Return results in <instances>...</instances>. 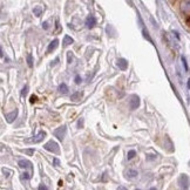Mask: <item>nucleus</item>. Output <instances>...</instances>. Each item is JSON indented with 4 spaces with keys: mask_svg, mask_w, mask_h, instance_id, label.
Wrapping results in <instances>:
<instances>
[{
    "mask_svg": "<svg viewBox=\"0 0 190 190\" xmlns=\"http://www.w3.org/2000/svg\"><path fill=\"white\" fill-rule=\"evenodd\" d=\"M43 148L48 150V151H52V153H55V154H58L60 151L59 149V144L56 142H54V141H48L45 146H43Z\"/></svg>",
    "mask_w": 190,
    "mask_h": 190,
    "instance_id": "1",
    "label": "nucleus"
},
{
    "mask_svg": "<svg viewBox=\"0 0 190 190\" xmlns=\"http://www.w3.org/2000/svg\"><path fill=\"white\" fill-rule=\"evenodd\" d=\"M66 133H67V127L66 126H61L58 129L54 130V135H55V137H58L60 141H62L66 135Z\"/></svg>",
    "mask_w": 190,
    "mask_h": 190,
    "instance_id": "2",
    "label": "nucleus"
},
{
    "mask_svg": "<svg viewBox=\"0 0 190 190\" xmlns=\"http://www.w3.org/2000/svg\"><path fill=\"white\" fill-rule=\"evenodd\" d=\"M46 136V133H43V131H40L35 137H33V138H28V140H25V142L27 143H38V142H41L42 138Z\"/></svg>",
    "mask_w": 190,
    "mask_h": 190,
    "instance_id": "3",
    "label": "nucleus"
},
{
    "mask_svg": "<svg viewBox=\"0 0 190 190\" xmlns=\"http://www.w3.org/2000/svg\"><path fill=\"white\" fill-rule=\"evenodd\" d=\"M140 106V99H138V96L137 95H133L130 97V100H129V107L130 109H137V107Z\"/></svg>",
    "mask_w": 190,
    "mask_h": 190,
    "instance_id": "4",
    "label": "nucleus"
},
{
    "mask_svg": "<svg viewBox=\"0 0 190 190\" xmlns=\"http://www.w3.org/2000/svg\"><path fill=\"white\" fill-rule=\"evenodd\" d=\"M180 8L183 13H189L190 12V0H182Z\"/></svg>",
    "mask_w": 190,
    "mask_h": 190,
    "instance_id": "5",
    "label": "nucleus"
},
{
    "mask_svg": "<svg viewBox=\"0 0 190 190\" xmlns=\"http://www.w3.org/2000/svg\"><path fill=\"white\" fill-rule=\"evenodd\" d=\"M17 116H18V110L15 109V110H13L12 113L7 114L6 115V121L8 122V123H11V122H13V121L15 120Z\"/></svg>",
    "mask_w": 190,
    "mask_h": 190,
    "instance_id": "6",
    "label": "nucleus"
},
{
    "mask_svg": "<svg viewBox=\"0 0 190 190\" xmlns=\"http://www.w3.org/2000/svg\"><path fill=\"white\" fill-rule=\"evenodd\" d=\"M86 25H87L88 28H93L95 25H96V19H95L93 15H90V17H88L87 20H86Z\"/></svg>",
    "mask_w": 190,
    "mask_h": 190,
    "instance_id": "7",
    "label": "nucleus"
},
{
    "mask_svg": "<svg viewBox=\"0 0 190 190\" xmlns=\"http://www.w3.org/2000/svg\"><path fill=\"white\" fill-rule=\"evenodd\" d=\"M118 66H119L120 69H122V71H126V69H127V67H128V62H127V60H126V59L121 58V59L118 60Z\"/></svg>",
    "mask_w": 190,
    "mask_h": 190,
    "instance_id": "8",
    "label": "nucleus"
},
{
    "mask_svg": "<svg viewBox=\"0 0 190 190\" xmlns=\"http://www.w3.org/2000/svg\"><path fill=\"white\" fill-rule=\"evenodd\" d=\"M58 45H59V40L58 39H55V40H53V41L49 43V46H48L47 48V53H52L55 48L58 47Z\"/></svg>",
    "mask_w": 190,
    "mask_h": 190,
    "instance_id": "9",
    "label": "nucleus"
},
{
    "mask_svg": "<svg viewBox=\"0 0 190 190\" xmlns=\"http://www.w3.org/2000/svg\"><path fill=\"white\" fill-rule=\"evenodd\" d=\"M178 182H180V184H181L182 188H187V187H188V183H189V180H188V177H187L185 175H182V176L180 177V180H178Z\"/></svg>",
    "mask_w": 190,
    "mask_h": 190,
    "instance_id": "10",
    "label": "nucleus"
},
{
    "mask_svg": "<svg viewBox=\"0 0 190 190\" xmlns=\"http://www.w3.org/2000/svg\"><path fill=\"white\" fill-rule=\"evenodd\" d=\"M31 162H28V161H25V160H21L19 161V167L20 168H23V169H26V168H31Z\"/></svg>",
    "mask_w": 190,
    "mask_h": 190,
    "instance_id": "11",
    "label": "nucleus"
},
{
    "mask_svg": "<svg viewBox=\"0 0 190 190\" xmlns=\"http://www.w3.org/2000/svg\"><path fill=\"white\" fill-rule=\"evenodd\" d=\"M81 96H82V93H81V92H75L74 94H72L71 100H73V101H77V100L81 99Z\"/></svg>",
    "mask_w": 190,
    "mask_h": 190,
    "instance_id": "12",
    "label": "nucleus"
},
{
    "mask_svg": "<svg viewBox=\"0 0 190 190\" xmlns=\"http://www.w3.org/2000/svg\"><path fill=\"white\" fill-rule=\"evenodd\" d=\"M73 41H74V40H73L69 35H65V38H64V42H62V43H64V46H68V45L73 43Z\"/></svg>",
    "mask_w": 190,
    "mask_h": 190,
    "instance_id": "13",
    "label": "nucleus"
},
{
    "mask_svg": "<svg viewBox=\"0 0 190 190\" xmlns=\"http://www.w3.org/2000/svg\"><path fill=\"white\" fill-rule=\"evenodd\" d=\"M59 90H60V93L66 94V93L68 92V87H67V85H66V83H61V85L59 86Z\"/></svg>",
    "mask_w": 190,
    "mask_h": 190,
    "instance_id": "14",
    "label": "nucleus"
},
{
    "mask_svg": "<svg viewBox=\"0 0 190 190\" xmlns=\"http://www.w3.org/2000/svg\"><path fill=\"white\" fill-rule=\"evenodd\" d=\"M137 175H138V172H137L136 170H128V172H127V177H129V178L136 177Z\"/></svg>",
    "mask_w": 190,
    "mask_h": 190,
    "instance_id": "15",
    "label": "nucleus"
},
{
    "mask_svg": "<svg viewBox=\"0 0 190 190\" xmlns=\"http://www.w3.org/2000/svg\"><path fill=\"white\" fill-rule=\"evenodd\" d=\"M135 155H136V151H135V150H129L128 154H127V159H128V160H131V159L135 157Z\"/></svg>",
    "mask_w": 190,
    "mask_h": 190,
    "instance_id": "16",
    "label": "nucleus"
},
{
    "mask_svg": "<svg viewBox=\"0 0 190 190\" xmlns=\"http://www.w3.org/2000/svg\"><path fill=\"white\" fill-rule=\"evenodd\" d=\"M27 65H28V67L33 66V58H32V54L31 53L27 54Z\"/></svg>",
    "mask_w": 190,
    "mask_h": 190,
    "instance_id": "17",
    "label": "nucleus"
},
{
    "mask_svg": "<svg viewBox=\"0 0 190 190\" xmlns=\"http://www.w3.org/2000/svg\"><path fill=\"white\" fill-rule=\"evenodd\" d=\"M33 12H34V14H35V15H38V17H39V15L41 14V7H35V8L33 10Z\"/></svg>",
    "mask_w": 190,
    "mask_h": 190,
    "instance_id": "18",
    "label": "nucleus"
},
{
    "mask_svg": "<svg viewBox=\"0 0 190 190\" xmlns=\"http://www.w3.org/2000/svg\"><path fill=\"white\" fill-rule=\"evenodd\" d=\"M25 154H27L28 156H32L34 154V149H26V150H23Z\"/></svg>",
    "mask_w": 190,
    "mask_h": 190,
    "instance_id": "19",
    "label": "nucleus"
},
{
    "mask_svg": "<svg viewBox=\"0 0 190 190\" xmlns=\"http://www.w3.org/2000/svg\"><path fill=\"white\" fill-rule=\"evenodd\" d=\"M38 101V96L36 95H31V99H30V102L31 103H34V102Z\"/></svg>",
    "mask_w": 190,
    "mask_h": 190,
    "instance_id": "20",
    "label": "nucleus"
},
{
    "mask_svg": "<svg viewBox=\"0 0 190 190\" xmlns=\"http://www.w3.org/2000/svg\"><path fill=\"white\" fill-rule=\"evenodd\" d=\"M27 92H28V87H27V86H25L24 88H23V92H21V96H24V95L27 94Z\"/></svg>",
    "mask_w": 190,
    "mask_h": 190,
    "instance_id": "21",
    "label": "nucleus"
},
{
    "mask_svg": "<svg viewBox=\"0 0 190 190\" xmlns=\"http://www.w3.org/2000/svg\"><path fill=\"white\" fill-rule=\"evenodd\" d=\"M23 177H24L25 180H30L31 174H28V172H24V174H23Z\"/></svg>",
    "mask_w": 190,
    "mask_h": 190,
    "instance_id": "22",
    "label": "nucleus"
},
{
    "mask_svg": "<svg viewBox=\"0 0 190 190\" xmlns=\"http://www.w3.org/2000/svg\"><path fill=\"white\" fill-rule=\"evenodd\" d=\"M75 83H77V85L81 83V77H80V75H76V76H75Z\"/></svg>",
    "mask_w": 190,
    "mask_h": 190,
    "instance_id": "23",
    "label": "nucleus"
},
{
    "mask_svg": "<svg viewBox=\"0 0 190 190\" xmlns=\"http://www.w3.org/2000/svg\"><path fill=\"white\" fill-rule=\"evenodd\" d=\"M42 27H43L45 30H47V28H48V24H47V23H43V24H42Z\"/></svg>",
    "mask_w": 190,
    "mask_h": 190,
    "instance_id": "24",
    "label": "nucleus"
},
{
    "mask_svg": "<svg viewBox=\"0 0 190 190\" xmlns=\"http://www.w3.org/2000/svg\"><path fill=\"white\" fill-rule=\"evenodd\" d=\"M39 189H40V190H42V189H47V187H45V185H40V187H39Z\"/></svg>",
    "mask_w": 190,
    "mask_h": 190,
    "instance_id": "25",
    "label": "nucleus"
},
{
    "mask_svg": "<svg viewBox=\"0 0 190 190\" xmlns=\"http://www.w3.org/2000/svg\"><path fill=\"white\" fill-rule=\"evenodd\" d=\"M54 163H55V164H59V160L55 159V160H54Z\"/></svg>",
    "mask_w": 190,
    "mask_h": 190,
    "instance_id": "26",
    "label": "nucleus"
}]
</instances>
